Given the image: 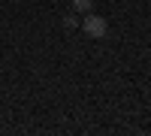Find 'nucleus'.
I'll list each match as a JSON object with an SVG mask.
<instances>
[{"mask_svg":"<svg viewBox=\"0 0 151 136\" xmlns=\"http://www.w3.org/2000/svg\"><path fill=\"white\" fill-rule=\"evenodd\" d=\"M82 27H85V33H88V36L100 40V36H106L109 24H106V18H100V15H94V12H88V18L82 21Z\"/></svg>","mask_w":151,"mask_h":136,"instance_id":"obj_1","label":"nucleus"},{"mask_svg":"<svg viewBox=\"0 0 151 136\" xmlns=\"http://www.w3.org/2000/svg\"><path fill=\"white\" fill-rule=\"evenodd\" d=\"M73 6L79 9V12H91V6H94V0H73Z\"/></svg>","mask_w":151,"mask_h":136,"instance_id":"obj_2","label":"nucleus"}]
</instances>
